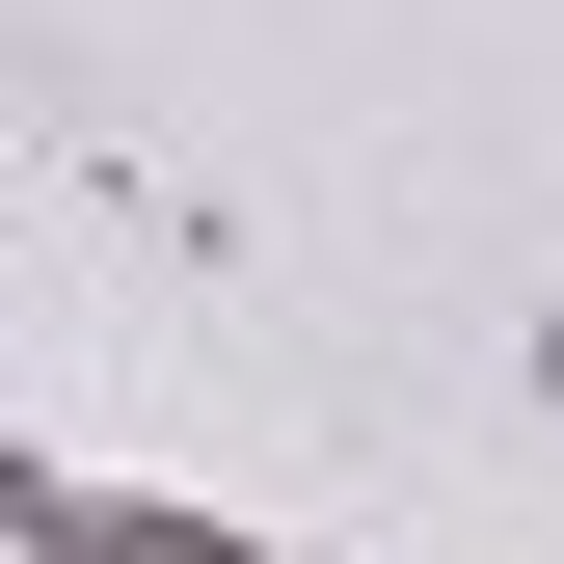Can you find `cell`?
I'll return each instance as SVG.
<instances>
[{"label":"cell","mask_w":564,"mask_h":564,"mask_svg":"<svg viewBox=\"0 0 564 564\" xmlns=\"http://www.w3.org/2000/svg\"><path fill=\"white\" fill-rule=\"evenodd\" d=\"M54 216H82L108 296H162V323H269V216L216 162H162V134H108V108H54Z\"/></svg>","instance_id":"cell-1"}]
</instances>
